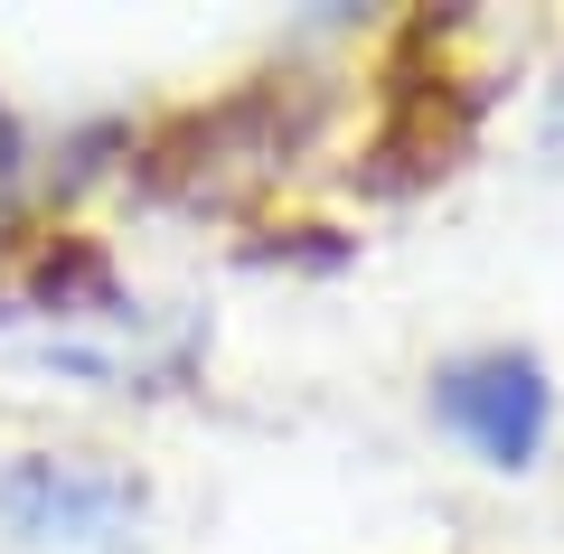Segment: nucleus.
<instances>
[{"instance_id": "f257e3e1", "label": "nucleus", "mask_w": 564, "mask_h": 554, "mask_svg": "<svg viewBox=\"0 0 564 554\" xmlns=\"http://www.w3.org/2000/svg\"><path fill=\"white\" fill-rule=\"evenodd\" d=\"M151 517V489L95 452H20L0 470V526L29 554H122Z\"/></svg>"}, {"instance_id": "f03ea898", "label": "nucleus", "mask_w": 564, "mask_h": 554, "mask_svg": "<svg viewBox=\"0 0 564 554\" xmlns=\"http://www.w3.org/2000/svg\"><path fill=\"white\" fill-rule=\"evenodd\" d=\"M423 404H433V423H443L452 442H462L480 470H536L545 433H555V377H545L536 348H462L433 367V385H423Z\"/></svg>"}, {"instance_id": "7ed1b4c3", "label": "nucleus", "mask_w": 564, "mask_h": 554, "mask_svg": "<svg viewBox=\"0 0 564 554\" xmlns=\"http://www.w3.org/2000/svg\"><path fill=\"white\" fill-rule=\"evenodd\" d=\"M545 141H555V151H564V85H555V95H545Z\"/></svg>"}]
</instances>
